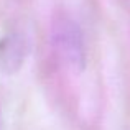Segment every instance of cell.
Instances as JSON below:
<instances>
[{"mask_svg": "<svg viewBox=\"0 0 130 130\" xmlns=\"http://www.w3.org/2000/svg\"><path fill=\"white\" fill-rule=\"evenodd\" d=\"M53 46L68 68L83 71L86 66V41L83 30L69 17H58L51 28Z\"/></svg>", "mask_w": 130, "mask_h": 130, "instance_id": "6da1fadb", "label": "cell"}, {"mask_svg": "<svg viewBox=\"0 0 130 130\" xmlns=\"http://www.w3.org/2000/svg\"><path fill=\"white\" fill-rule=\"evenodd\" d=\"M28 56V41L22 33H7L0 38V73L15 74Z\"/></svg>", "mask_w": 130, "mask_h": 130, "instance_id": "7a4b0ae2", "label": "cell"}]
</instances>
